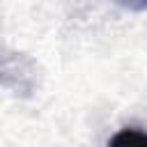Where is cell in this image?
Here are the masks:
<instances>
[{
    "label": "cell",
    "mask_w": 147,
    "mask_h": 147,
    "mask_svg": "<svg viewBox=\"0 0 147 147\" xmlns=\"http://www.w3.org/2000/svg\"><path fill=\"white\" fill-rule=\"evenodd\" d=\"M108 147H147V133L136 129H122L108 140Z\"/></svg>",
    "instance_id": "1"
},
{
    "label": "cell",
    "mask_w": 147,
    "mask_h": 147,
    "mask_svg": "<svg viewBox=\"0 0 147 147\" xmlns=\"http://www.w3.org/2000/svg\"><path fill=\"white\" fill-rule=\"evenodd\" d=\"M122 5L131 7V9H145L147 7V0H119Z\"/></svg>",
    "instance_id": "2"
}]
</instances>
